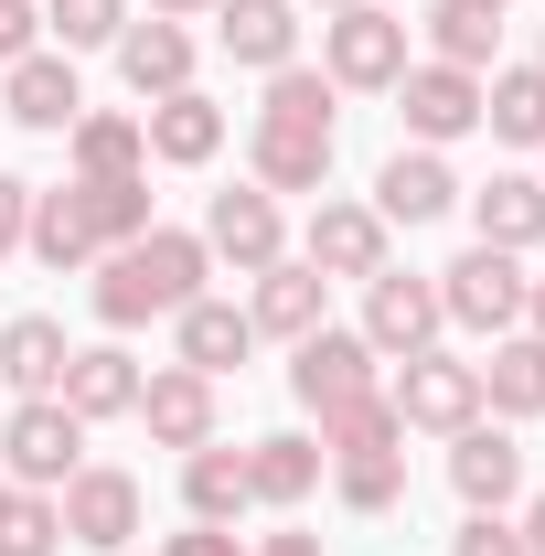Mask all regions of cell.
I'll list each match as a JSON object with an SVG mask.
<instances>
[{
  "mask_svg": "<svg viewBox=\"0 0 545 556\" xmlns=\"http://www.w3.org/2000/svg\"><path fill=\"white\" fill-rule=\"evenodd\" d=\"M535 182H545V172H535Z\"/></svg>",
  "mask_w": 545,
  "mask_h": 556,
  "instance_id": "681fc988",
  "label": "cell"
},
{
  "mask_svg": "<svg viewBox=\"0 0 545 556\" xmlns=\"http://www.w3.org/2000/svg\"><path fill=\"white\" fill-rule=\"evenodd\" d=\"M353 332L385 353V364L428 353L439 332H449V311H439V278H417V268H375V278H364V321H353Z\"/></svg>",
  "mask_w": 545,
  "mask_h": 556,
  "instance_id": "52a82bcc",
  "label": "cell"
},
{
  "mask_svg": "<svg viewBox=\"0 0 545 556\" xmlns=\"http://www.w3.org/2000/svg\"><path fill=\"white\" fill-rule=\"evenodd\" d=\"M300 11H321V22H332V11H353V0H300Z\"/></svg>",
  "mask_w": 545,
  "mask_h": 556,
  "instance_id": "f6af8a7d",
  "label": "cell"
},
{
  "mask_svg": "<svg viewBox=\"0 0 545 556\" xmlns=\"http://www.w3.org/2000/svg\"><path fill=\"white\" fill-rule=\"evenodd\" d=\"M0 556H65V514H54V492H22L0 503Z\"/></svg>",
  "mask_w": 545,
  "mask_h": 556,
  "instance_id": "d590c367",
  "label": "cell"
},
{
  "mask_svg": "<svg viewBox=\"0 0 545 556\" xmlns=\"http://www.w3.org/2000/svg\"><path fill=\"white\" fill-rule=\"evenodd\" d=\"M22 225H33V182L0 172V257H22Z\"/></svg>",
  "mask_w": 545,
  "mask_h": 556,
  "instance_id": "ab89813d",
  "label": "cell"
},
{
  "mask_svg": "<svg viewBox=\"0 0 545 556\" xmlns=\"http://www.w3.org/2000/svg\"><path fill=\"white\" fill-rule=\"evenodd\" d=\"M22 257H43V268H97L107 247H97V214H86V182H33V225H22Z\"/></svg>",
  "mask_w": 545,
  "mask_h": 556,
  "instance_id": "ac0fdd59",
  "label": "cell"
},
{
  "mask_svg": "<svg viewBox=\"0 0 545 556\" xmlns=\"http://www.w3.org/2000/svg\"><path fill=\"white\" fill-rule=\"evenodd\" d=\"M139 129H150V161L204 172L214 150H225V108H214L204 86H182V97H150V108H139Z\"/></svg>",
  "mask_w": 545,
  "mask_h": 556,
  "instance_id": "cb8c5ba5",
  "label": "cell"
},
{
  "mask_svg": "<svg viewBox=\"0 0 545 556\" xmlns=\"http://www.w3.org/2000/svg\"><path fill=\"white\" fill-rule=\"evenodd\" d=\"M460 204H471V247H503V257H535L545 247V182L535 172H492Z\"/></svg>",
  "mask_w": 545,
  "mask_h": 556,
  "instance_id": "ffe728a7",
  "label": "cell"
},
{
  "mask_svg": "<svg viewBox=\"0 0 545 556\" xmlns=\"http://www.w3.org/2000/svg\"><path fill=\"white\" fill-rule=\"evenodd\" d=\"M524 332H545V278H524Z\"/></svg>",
  "mask_w": 545,
  "mask_h": 556,
  "instance_id": "ee69618b",
  "label": "cell"
},
{
  "mask_svg": "<svg viewBox=\"0 0 545 556\" xmlns=\"http://www.w3.org/2000/svg\"><path fill=\"white\" fill-rule=\"evenodd\" d=\"M214 43H225L246 75L300 65V0H214Z\"/></svg>",
  "mask_w": 545,
  "mask_h": 556,
  "instance_id": "44dd1931",
  "label": "cell"
},
{
  "mask_svg": "<svg viewBox=\"0 0 545 556\" xmlns=\"http://www.w3.org/2000/svg\"><path fill=\"white\" fill-rule=\"evenodd\" d=\"M43 54V0H0V65Z\"/></svg>",
  "mask_w": 545,
  "mask_h": 556,
  "instance_id": "8d00e7d4",
  "label": "cell"
},
{
  "mask_svg": "<svg viewBox=\"0 0 545 556\" xmlns=\"http://www.w3.org/2000/svg\"><path fill=\"white\" fill-rule=\"evenodd\" d=\"M321 471H332V492L353 514H396V503H407V450H342Z\"/></svg>",
  "mask_w": 545,
  "mask_h": 556,
  "instance_id": "1f68e13d",
  "label": "cell"
},
{
  "mask_svg": "<svg viewBox=\"0 0 545 556\" xmlns=\"http://www.w3.org/2000/svg\"><path fill=\"white\" fill-rule=\"evenodd\" d=\"M342 150V86L321 65H278L246 118V182L257 193H321Z\"/></svg>",
  "mask_w": 545,
  "mask_h": 556,
  "instance_id": "6da1fadb",
  "label": "cell"
},
{
  "mask_svg": "<svg viewBox=\"0 0 545 556\" xmlns=\"http://www.w3.org/2000/svg\"><path fill=\"white\" fill-rule=\"evenodd\" d=\"M54 514H65V546L118 556L139 535V514H150V492H139V471H118V460H86V471L54 492Z\"/></svg>",
  "mask_w": 545,
  "mask_h": 556,
  "instance_id": "30bf717a",
  "label": "cell"
},
{
  "mask_svg": "<svg viewBox=\"0 0 545 556\" xmlns=\"http://www.w3.org/2000/svg\"><path fill=\"white\" fill-rule=\"evenodd\" d=\"M300 257L321 278H375V268H396V225L375 204H342V193H321L310 204V225H300Z\"/></svg>",
  "mask_w": 545,
  "mask_h": 556,
  "instance_id": "7c38bea8",
  "label": "cell"
},
{
  "mask_svg": "<svg viewBox=\"0 0 545 556\" xmlns=\"http://www.w3.org/2000/svg\"><path fill=\"white\" fill-rule=\"evenodd\" d=\"M65 161H75V182H129V172H150L139 108H86V118L65 129Z\"/></svg>",
  "mask_w": 545,
  "mask_h": 556,
  "instance_id": "484cf974",
  "label": "cell"
},
{
  "mask_svg": "<svg viewBox=\"0 0 545 556\" xmlns=\"http://www.w3.org/2000/svg\"><path fill=\"white\" fill-rule=\"evenodd\" d=\"M161 556H246V535H236V525H193V514H182V535H161Z\"/></svg>",
  "mask_w": 545,
  "mask_h": 556,
  "instance_id": "f35d334b",
  "label": "cell"
},
{
  "mask_svg": "<svg viewBox=\"0 0 545 556\" xmlns=\"http://www.w3.org/2000/svg\"><path fill=\"white\" fill-rule=\"evenodd\" d=\"M449 492H460L471 514H514V503H524V439L492 428V417H471V428L449 439Z\"/></svg>",
  "mask_w": 545,
  "mask_h": 556,
  "instance_id": "2e32d148",
  "label": "cell"
},
{
  "mask_svg": "<svg viewBox=\"0 0 545 556\" xmlns=\"http://www.w3.org/2000/svg\"><path fill=\"white\" fill-rule=\"evenodd\" d=\"M375 364H385V353L364 343V332H342V321H321L310 343H289V396H300L310 417H332V407H353V396H375V386H385Z\"/></svg>",
  "mask_w": 545,
  "mask_h": 556,
  "instance_id": "ba28073f",
  "label": "cell"
},
{
  "mask_svg": "<svg viewBox=\"0 0 545 556\" xmlns=\"http://www.w3.org/2000/svg\"><path fill=\"white\" fill-rule=\"evenodd\" d=\"M449 556H524V535H514V514H471L449 535Z\"/></svg>",
  "mask_w": 545,
  "mask_h": 556,
  "instance_id": "74e56055",
  "label": "cell"
},
{
  "mask_svg": "<svg viewBox=\"0 0 545 556\" xmlns=\"http://www.w3.org/2000/svg\"><path fill=\"white\" fill-rule=\"evenodd\" d=\"M86 471V417L65 396H22V407L0 417V482L22 492H65Z\"/></svg>",
  "mask_w": 545,
  "mask_h": 556,
  "instance_id": "277c9868",
  "label": "cell"
},
{
  "mask_svg": "<svg viewBox=\"0 0 545 556\" xmlns=\"http://www.w3.org/2000/svg\"><path fill=\"white\" fill-rule=\"evenodd\" d=\"M204 278H214V257H204V236L193 225H150L139 247H107L97 257V321L107 332H139V321H172V311H193L204 300Z\"/></svg>",
  "mask_w": 545,
  "mask_h": 556,
  "instance_id": "7a4b0ae2",
  "label": "cell"
},
{
  "mask_svg": "<svg viewBox=\"0 0 545 556\" xmlns=\"http://www.w3.org/2000/svg\"><path fill=\"white\" fill-rule=\"evenodd\" d=\"M396 118H407L417 150L471 139L481 129V75H460V65H407V75H396Z\"/></svg>",
  "mask_w": 545,
  "mask_h": 556,
  "instance_id": "5bb4252c",
  "label": "cell"
},
{
  "mask_svg": "<svg viewBox=\"0 0 545 556\" xmlns=\"http://www.w3.org/2000/svg\"><path fill=\"white\" fill-rule=\"evenodd\" d=\"M54 396H65L86 428L129 417V407H139V353L118 343V332H107V343H75V353H65V386H54Z\"/></svg>",
  "mask_w": 545,
  "mask_h": 556,
  "instance_id": "7402d4cb",
  "label": "cell"
},
{
  "mask_svg": "<svg viewBox=\"0 0 545 556\" xmlns=\"http://www.w3.org/2000/svg\"><path fill=\"white\" fill-rule=\"evenodd\" d=\"M439 311H449V332H481V343L524 332V257H503V247H460V257L439 268Z\"/></svg>",
  "mask_w": 545,
  "mask_h": 556,
  "instance_id": "5b68a950",
  "label": "cell"
},
{
  "mask_svg": "<svg viewBox=\"0 0 545 556\" xmlns=\"http://www.w3.org/2000/svg\"><path fill=\"white\" fill-rule=\"evenodd\" d=\"M246 492H257L268 514H300V503L321 492V439H310V428H268V439H246Z\"/></svg>",
  "mask_w": 545,
  "mask_h": 556,
  "instance_id": "d4e9b609",
  "label": "cell"
},
{
  "mask_svg": "<svg viewBox=\"0 0 545 556\" xmlns=\"http://www.w3.org/2000/svg\"><path fill=\"white\" fill-rule=\"evenodd\" d=\"M481 11H514V0H481Z\"/></svg>",
  "mask_w": 545,
  "mask_h": 556,
  "instance_id": "bcb514c9",
  "label": "cell"
},
{
  "mask_svg": "<svg viewBox=\"0 0 545 556\" xmlns=\"http://www.w3.org/2000/svg\"><path fill=\"white\" fill-rule=\"evenodd\" d=\"M86 214H97V247H139L161 214H150V172H129V182H86Z\"/></svg>",
  "mask_w": 545,
  "mask_h": 556,
  "instance_id": "e575fe53",
  "label": "cell"
},
{
  "mask_svg": "<svg viewBox=\"0 0 545 556\" xmlns=\"http://www.w3.org/2000/svg\"><path fill=\"white\" fill-rule=\"evenodd\" d=\"M375 214L385 225H439V214H460V172H449V150H396L385 172H375Z\"/></svg>",
  "mask_w": 545,
  "mask_h": 556,
  "instance_id": "d6986e66",
  "label": "cell"
},
{
  "mask_svg": "<svg viewBox=\"0 0 545 556\" xmlns=\"http://www.w3.org/2000/svg\"><path fill=\"white\" fill-rule=\"evenodd\" d=\"M129 33V0H43V43L54 54H107Z\"/></svg>",
  "mask_w": 545,
  "mask_h": 556,
  "instance_id": "836d02e7",
  "label": "cell"
},
{
  "mask_svg": "<svg viewBox=\"0 0 545 556\" xmlns=\"http://www.w3.org/2000/svg\"><path fill=\"white\" fill-rule=\"evenodd\" d=\"M107 54H118V86H129L139 108H150V97H182V86H193V22H150V11H129V33H118Z\"/></svg>",
  "mask_w": 545,
  "mask_h": 556,
  "instance_id": "e0dca14e",
  "label": "cell"
},
{
  "mask_svg": "<svg viewBox=\"0 0 545 556\" xmlns=\"http://www.w3.org/2000/svg\"><path fill=\"white\" fill-rule=\"evenodd\" d=\"M182 514H193V525H236V514H257V492H246V450H225V439L182 450Z\"/></svg>",
  "mask_w": 545,
  "mask_h": 556,
  "instance_id": "f546056e",
  "label": "cell"
},
{
  "mask_svg": "<svg viewBox=\"0 0 545 556\" xmlns=\"http://www.w3.org/2000/svg\"><path fill=\"white\" fill-rule=\"evenodd\" d=\"M321 75L342 97H396V75H407V11H385V0L332 11L321 22Z\"/></svg>",
  "mask_w": 545,
  "mask_h": 556,
  "instance_id": "3957f363",
  "label": "cell"
},
{
  "mask_svg": "<svg viewBox=\"0 0 545 556\" xmlns=\"http://www.w3.org/2000/svg\"><path fill=\"white\" fill-rule=\"evenodd\" d=\"M535 65H545V33H535Z\"/></svg>",
  "mask_w": 545,
  "mask_h": 556,
  "instance_id": "7dc6e473",
  "label": "cell"
},
{
  "mask_svg": "<svg viewBox=\"0 0 545 556\" xmlns=\"http://www.w3.org/2000/svg\"><path fill=\"white\" fill-rule=\"evenodd\" d=\"M417 22H428V65H460V75L503 65V11H481V0H428Z\"/></svg>",
  "mask_w": 545,
  "mask_h": 556,
  "instance_id": "f1b7e54d",
  "label": "cell"
},
{
  "mask_svg": "<svg viewBox=\"0 0 545 556\" xmlns=\"http://www.w3.org/2000/svg\"><path fill=\"white\" fill-rule=\"evenodd\" d=\"M342 450H407V417H396V396H385V386L321 417V460H342Z\"/></svg>",
  "mask_w": 545,
  "mask_h": 556,
  "instance_id": "d6a6232c",
  "label": "cell"
},
{
  "mask_svg": "<svg viewBox=\"0 0 545 556\" xmlns=\"http://www.w3.org/2000/svg\"><path fill=\"white\" fill-rule=\"evenodd\" d=\"M172 364H193V375H214V386H225V375H236V364H246V353H257V321H246V300H193V311H172Z\"/></svg>",
  "mask_w": 545,
  "mask_h": 556,
  "instance_id": "603a6c76",
  "label": "cell"
},
{
  "mask_svg": "<svg viewBox=\"0 0 545 556\" xmlns=\"http://www.w3.org/2000/svg\"><path fill=\"white\" fill-rule=\"evenodd\" d=\"M0 503H11V482H0Z\"/></svg>",
  "mask_w": 545,
  "mask_h": 556,
  "instance_id": "c3c4849f",
  "label": "cell"
},
{
  "mask_svg": "<svg viewBox=\"0 0 545 556\" xmlns=\"http://www.w3.org/2000/svg\"><path fill=\"white\" fill-rule=\"evenodd\" d=\"M150 22H214V0H150Z\"/></svg>",
  "mask_w": 545,
  "mask_h": 556,
  "instance_id": "7bdbcfd3",
  "label": "cell"
},
{
  "mask_svg": "<svg viewBox=\"0 0 545 556\" xmlns=\"http://www.w3.org/2000/svg\"><path fill=\"white\" fill-rule=\"evenodd\" d=\"M246 321H257V343H310L332 321V278L310 257H278V268L246 278Z\"/></svg>",
  "mask_w": 545,
  "mask_h": 556,
  "instance_id": "9a60e30c",
  "label": "cell"
},
{
  "mask_svg": "<svg viewBox=\"0 0 545 556\" xmlns=\"http://www.w3.org/2000/svg\"><path fill=\"white\" fill-rule=\"evenodd\" d=\"M481 417H503V428L545 417V332H503L492 343V364H481Z\"/></svg>",
  "mask_w": 545,
  "mask_h": 556,
  "instance_id": "83f0119b",
  "label": "cell"
},
{
  "mask_svg": "<svg viewBox=\"0 0 545 556\" xmlns=\"http://www.w3.org/2000/svg\"><path fill=\"white\" fill-rule=\"evenodd\" d=\"M193 236H204L214 268H236V278H257V268H278V257H289V214H278V193H257V182L214 193Z\"/></svg>",
  "mask_w": 545,
  "mask_h": 556,
  "instance_id": "9c48e42d",
  "label": "cell"
},
{
  "mask_svg": "<svg viewBox=\"0 0 545 556\" xmlns=\"http://www.w3.org/2000/svg\"><path fill=\"white\" fill-rule=\"evenodd\" d=\"M514 535H524V556H545V492H524V514H514Z\"/></svg>",
  "mask_w": 545,
  "mask_h": 556,
  "instance_id": "b9f144b4",
  "label": "cell"
},
{
  "mask_svg": "<svg viewBox=\"0 0 545 556\" xmlns=\"http://www.w3.org/2000/svg\"><path fill=\"white\" fill-rule=\"evenodd\" d=\"M0 118L33 139H65L75 118H86V86H75V54H22V65H0Z\"/></svg>",
  "mask_w": 545,
  "mask_h": 556,
  "instance_id": "4fadbf2b",
  "label": "cell"
},
{
  "mask_svg": "<svg viewBox=\"0 0 545 556\" xmlns=\"http://www.w3.org/2000/svg\"><path fill=\"white\" fill-rule=\"evenodd\" d=\"M65 321H54V311H11V321H0V386H11V396H54V386H65Z\"/></svg>",
  "mask_w": 545,
  "mask_h": 556,
  "instance_id": "4316f807",
  "label": "cell"
},
{
  "mask_svg": "<svg viewBox=\"0 0 545 556\" xmlns=\"http://www.w3.org/2000/svg\"><path fill=\"white\" fill-rule=\"evenodd\" d=\"M481 129L503 150H545V65H492L481 75Z\"/></svg>",
  "mask_w": 545,
  "mask_h": 556,
  "instance_id": "4dcf8cb0",
  "label": "cell"
},
{
  "mask_svg": "<svg viewBox=\"0 0 545 556\" xmlns=\"http://www.w3.org/2000/svg\"><path fill=\"white\" fill-rule=\"evenodd\" d=\"M246 556H321V535H300V525H278V535H257Z\"/></svg>",
  "mask_w": 545,
  "mask_h": 556,
  "instance_id": "60d3db41",
  "label": "cell"
},
{
  "mask_svg": "<svg viewBox=\"0 0 545 556\" xmlns=\"http://www.w3.org/2000/svg\"><path fill=\"white\" fill-rule=\"evenodd\" d=\"M129 417L150 428V450H204V439H225V396H214V375H193V364H150Z\"/></svg>",
  "mask_w": 545,
  "mask_h": 556,
  "instance_id": "8fae6325",
  "label": "cell"
},
{
  "mask_svg": "<svg viewBox=\"0 0 545 556\" xmlns=\"http://www.w3.org/2000/svg\"><path fill=\"white\" fill-rule=\"evenodd\" d=\"M385 396H396V417H407V439H460V428L481 417V364H460V353L428 343V353L396 364Z\"/></svg>",
  "mask_w": 545,
  "mask_h": 556,
  "instance_id": "8992f818",
  "label": "cell"
}]
</instances>
